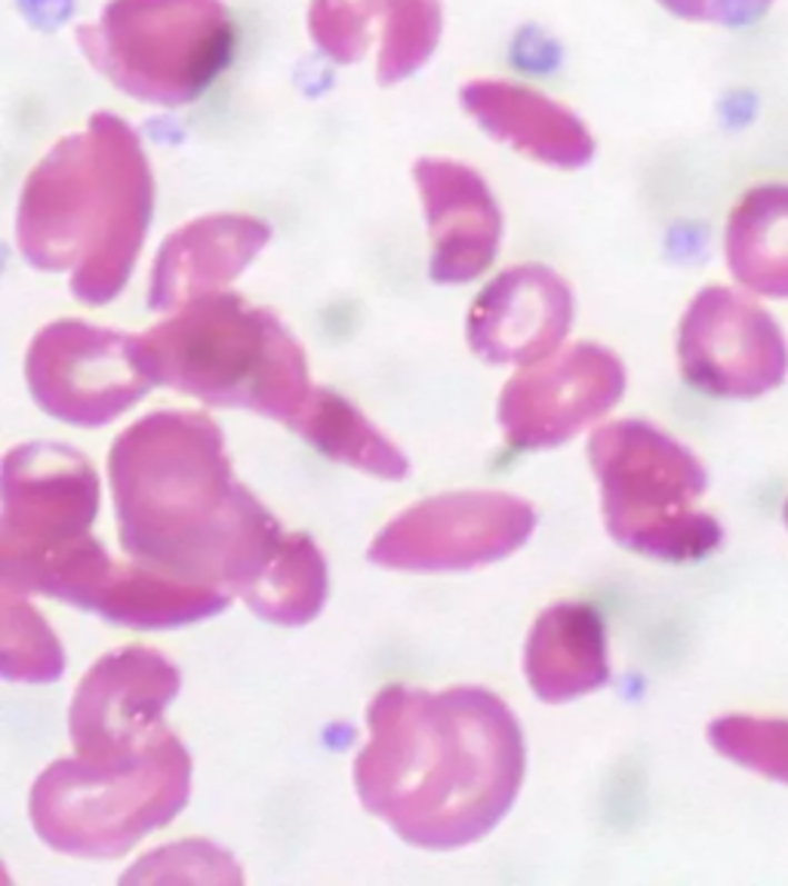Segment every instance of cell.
Here are the masks:
<instances>
[{"label": "cell", "mask_w": 788, "mask_h": 886, "mask_svg": "<svg viewBox=\"0 0 788 886\" xmlns=\"http://www.w3.org/2000/svg\"><path fill=\"white\" fill-rule=\"evenodd\" d=\"M706 736L734 767L788 788V717L734 711L715 717Z\"/></svg>", "instance_id": "cell-24"}, {"label": "cell", "mask_w": 788, "mask_h": 886, "mask_svg": "<svg viewBox=\"0 0 788 886\" xmlns=\"http://www.w3.org/2000/svg\"><path fill=\"white\" fill-rule=\"evenodd\" d=\"M154 216V172L142 136L96 111L43 155L19 191L16 247L34 271L68 275L78 302H114L136 271Z\"/></svg>", "instance_id": "cell-3"}, {"label": "cell", "mask_w": 788, "mask_h": 886, "mask_svg": "<svg viewBox=\"0 0 788 886\" xmlns=\"http://www.w3.org/2000/svg\"><path fill=\"white\" fill-rule=\"evenodd\" d=\"M271 240V228L250 212H210L167 235L151 262L146 305L170 315L179 305L228 290Z\"/></svg>", "instance_id": "cell-17"}, {"label": "cell", "mask_w": 788, "mask_h": 886, "mask_svg": "<svg viewBox=\"0 0 788 886\" xmlns=\"http://www.w3.org/2000/svg\"><path fill=\"white\" fill-rule=\"evenodd\" d=\"M724 265L739 290L788 302V182L739 195L724 226Z\"/></svg>", "instance_id": "cell-20"}, {"label": "cell", "mask_w": 788, "mask_h": 886, "mask_svg": "<svg viewBox=\"0 0 788 886\" xmlns=\"http://www.w3.org/2000/svg\"><path fill=\"white\" fill-rule=\"evenodd\" d=\"M74 40L96 74L154 108L198 102L238 50L222 0H108Z\"/></svg>", "instance_id": "cell-7"}, {"label": "cell", "mask_w": 788, "mask_h": 886, "mask_svg": "<svg viewBox=\"0 0 788 886\" xmlns=\"http://www.w3.org/2000/svg\"><path fill=\"white\" fill-rule=\"evenodd\" d=\"M173 659L148 647H123L90 665L71 696L68 736L74 755L121 760L163 729V711L179 696Z\"/></svg>", "instance_id": "cell-13"}, {"label": "cell", "mask_w": 788, "mask_h": 886, "mask_svg": "<svg viewBox=\"0 0 788 886\" xmlns=\"http://www.w3.org/2000/svg\"><path fill=\"white\" fill-rule=\"evenodd\" d=\"M139 351L154 388L283 425L315 391L302 342L275 311L238 292L179 305L158 327L139 332Z\"/></svg>", "instance_id": "cell-4"}, {"label": "cell", "mask_w": 788, "mask_h": 886, "mask_svg": "<svg viewBox=\"0 0 788 886\" xmlns=\"http://www.w3.org/2000/svg\"><path fill=\"white\" fill-rule=\"evenodd\" d=\"M108 480L130 560L241 600L290 532L235 477L226 435L203 412L136 419L111 444Z\"/></svg>", "instance_id": "cell-2"}, {"label": "cell", "mask_w": 788, "mask_h": 886, "mask_svg": "<svg viewBox=\"0 0 788 886\" xmlns=\"http://www.w3.org/2000/svg\"><path fill=\"white\" fill-rule=\"evenodd\" d=\"M26 382L47 416L81 428L114 422L154 388L139 351V332L68 318L47 323L31 339Z\"/></svg>", "instance_id": "cell-9"}, {"label": "cell", "mask_w": 788, "mask_h": 886, "mask_svg": "<svg viewBox=\"0 0 788 886\" xmlns=\"http://www.w3.org/2000/svg\"><path fill=\"white\" fill-rule=\"evenodd\" d=\"M194 764L173 729L121 760L71 755L43 769L28 816L43 844L74 859H118L182 813Z\"/></svg>", "instance_id": "cell-5"}, {"label": "cell", "mask_w": 788, "mask_h": 886, "mask_svg": "<svg viewBox=\"0 0 788 886\" xmlns=\"http://www.w3.org/2000/svg\"><path fill=\"white\" fill-rule=\"evenodd\" d=\"M127 884H241L243 872L226 849L210 840H179L136 862Z\"/></svg>", "instance_id": "cell-25"}, {"label": "cell", "mask_w": 788, "mask_h": 886, "mask_svg": "<svg viewBox=\"0 0 788 886\" xmlns=\"http://www.w3.org/2000/svg\"><path fill=\"white\" fill-rule=\"evenodd\" d=\"M311 47L333 66L376 56V83L398 87L428 66L443 34L441 0H308Z\"/></svg>", "instance_id": "cell-14"}, {"label": "cell", "mask_w": 788, "mask_h": 886, "mask_svg": "<svg viewBox=\"0 0 788 886\" xmlns=\"http://www.w3.org/2000/svg\"><path fill=\"white\" fill-rule=\"evenodd\" d=\"M327 591L330 576L321 548L311 536L290 529L281 551L268 564L262 579L250 588V595L243 597V604L266 623L296 628L321 616Z\"/></svg>", "instance_id": "cell-22"}, {"label": "cell", "mask_w": 788, "mask_h": 886, "mask_svg": "<svg viewBox=\"0 0 788 886\" xmlns=\"http://www.w3.org/2000/svg\"><path fill=\"white\" fill-rule=\"evenodd\" d=\"M287 428L330 462L348 465L361 475L379 480H403L410 475V462L401 447L382 435L348 397L336 395L330 388L315 385L306 407L296 412Z\"/></svg>", "instance_id": "cell-21"}, {"label": "cell", "mask_w": 788, "mask_h": 886, "mask_svg": "<svg viewBox=\"0 0 788 886\" xmlns=\"http://www.w3.org/2000/svg\"><path fill=\"white\" fill-rule=\"evenodd\" d=\"M413 186L431 240L428 278L441 287L483 278L502 243V210L487 179L462 160L419 158Z\"/></svg>", "instance_id": "cell-16"}, {"label": "cell", "mask_w": 788, "mask_h": 886, "mask_svg": "<svg viewBox=\"0 0 788 886\" xmlns=\"http://www.w3.org/2000/svg\"><path fill=\"white\" fill-rule=\"evenodd\" d=\"M626 385V364L616 351L576 342L515 372L496 404V419L511 450H555L601 422L622 400Z\"/></svg>", "instance_id": "cell-12"}, {"label": "cell", "mask_w": 788, "mask_h": 886, "mask_svg": "<svg viewBox=\"0 0 788 886\" xmlns=\"http://www.w3.org/2000/svg\"><path fill=\"white\" fill-rule=\"evenodd\" d=\"M536 508L502 490L428 496L373 536L367 557L395 573H466L506 560L527 545Z\"/></svg>", "instance_id": "cell-8"}, {"label": "cell", "mask_w": 788, "mask_h": 886, "mask_svg": "<svg viewBox=\"0 0 788 886\" xmlns=\"http://www.w3.org/2000/svg\"><path fill=\"white\" fill-rule=\"evenodd\" d=\"M523 767V729L496 693L395 684L367 705L351 776L363 809L403 844L450 853L506 819Z\"/></svg>", "instance_id": "cell-1"}, {"label": "cell", "mask_w": 788, "mask_h": 886, "mask_svg": "<svg viewBox=\"0 0 788 886\" xmlns=\"http://www.w3.org/2000/svg\"><path fill=\"white\" fill-rule=\"evenodd\" d=\"M678 370L715 400H758L788 379V339L758 296L711 283L684 308L675 339Z\"/></svg>", "instance_id": "cell-10"}, {"label": "cell", "mask_w": 788, "mask_h": 886, "mask_svg": "<svg viewBox=\"0 0 788 886\" xmlns=\"http://www.w3.org/2000/svg\"><path fill=\"white\" fill-rule=\"evenodd\" d=\"M459 106L493 142L551 170H582L598 151L573 108L518 80H468L459 87Z\"/></svg>", "instance_id": "cell-18"}, {"label": "cell", "mask_w": 788, "mask_h": 886, "mask_svg": "<svg viewBox=\"0 0 788 886\" xmlns=\"http://www.w3.org/2000/svg\"><path fill=\"white\" fill-rule=\"evenodd\" d=\"M0 583L56 548L90 536L99 515V477L62 444H22L0 471Z\"/></svg>", "instance_id": "cell-11"}, {"label": "cell", "mask_w": 788, "mask_h": 886, "mask_svg": "<svg viewBox=\"0 0 788 886\" xmlns=\"http://www.w3.org/2000/svg\"><path fill=\"white\" fill-rule=\"evenodd\" d=\"M782 524H786V529H788V499H786V505H782Z\"/></svg>", "instance_id": "cell-27"}, {"label": "cell", "mask_w": 788, "mask_h": 886, "mask_svg": "<svg viewBox=\"0 0 788 886\" xmlns=\"http://www.w3.org/2000/svg\"><path fill=\"white\" fill-rule=\"evenodd\" d=\"M573 287L548 265L499 271L466 315L468 348L496 367H533L561 351L573 327Z\"/></svg>", "instance_id": "cell-15"}, {"label": "cell", "mask_w": 788, "mask_h": 886, "mask_svg": "<svg viewBox=\"0 0 788 886\" xmlns=\"http://www.w3.org/2000/svg\"><path fill=\"white\" fill-rule=\"evenodd\" d=\"M0 671L16 684H53L66 671L59 637L28 595L0 588Z\"/></svg>", "instance_id": "cell-23"}, {"label": "cell", "mask_w": 788, "mask_h": 886, "mask_svg": "<svg viewBox=\"0 0 788 886\" xmlns=\"http://www.w3.org/2000/svg\"><path fill=\"white\" fill-rule=\"evenodd\" d=\"M588 465L616 545L659 564H696L724 545L721 520L702 508L706 462L666 428L650 419L598 425Z\"/></svg>", "instance_id": "cell-6"}, {"label": "cell", "mask_w": 788, "mask_h": 886, "mask_svg": "<svg viewBox=\"0 0 788 886\" xmlns=\"http://www.w3.org/2000/svg\"><path fill=\"white\" fill-rule=\"evenodd\" d=\"M656 3L681 22L715 28L755 26L776 7V0H656Z\"/></svg>", "instance_id": "cell-26"}, {"label": "cell", "mask_w": 788, "mask_h": 886, "mask_svg": "<svg viewBox=\"0 0 788 886\" xmlns=\"http://www.w3.org/2000/svg\"><path fill=\"white\" fill-rule=\"evenodd\" d=\"M523 675L533 696L563 705L610 680L604 616L582 600H558L536 616L523 644Z\"/></svg>", "instance_id": "cell-19"}]
</instances>
